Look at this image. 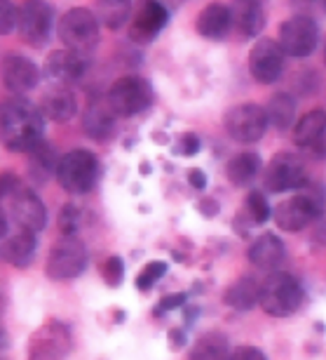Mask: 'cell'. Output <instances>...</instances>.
<instances>
[{"instance_id":"cell-22","label":"cell","mask_w":326,"mask_h":360,"mask_svg":"<svg viewBox=\"0 0 326 360\" xmlns=\"http://www.w3.org/2000/svg\"><path fill=\"white\" fill-rule=\"evenodd\" d=\"M40 111L52 123H69L78 113V99L66 85H52L40 99Z\"/></svg>"},{"instance_id":"cell-3","label":"cell","mask_w":326,"mask_h":360,"mask_svg":"<svg viewBox=\"0 0 326 360\" xmlns=\"http://www.w3.org/2000/svg\"><path fill=\"white\" fill-rule=\"evenodd\" d=\"M101 162L87 148H73L66 155H61L57 167V181L66 193L85 195L99 184Z\"/></svg>"},{"instance_id":"cell-44","label":"cell","mask_w":326,"mask_h":360,"mask_svg":"<svg viewBox=\"0 0 326 360\" xmlns=\"http://www.w3.org/2000/svg\"><path fill=\"white\" fill-rule=\"evenodd\" d=\"M8 346H10V335H8V330L3 328V323H0V353L8 349Z\"/></svg>"},{"instance_id":"cell-41","label":"cell","mask_w":326,"mask_h":360,"mask_svg":"<svg viewBox=\"0 0 326 360\" xmlns=\"http://www.w3.org/2000/svg\"><path fill=\"white\" fill-rule=\"evenodd\" d=\"M188 181H190V186L195 188V191H202V188H207V176L202 169H190L188 172Z\"/></svg>"},{"instance_id":"cell-27","label":"cell","mask_w":326,"mask_h":360,"mask_svg":"<svg viewBox=\"0 0 326 360\" xmlns=\"http://www.w3.org/2000/svg\"><path fill=\"white\" fill-rule=\"evenodd\" d=\"M26 158H29V176L36 184H45V181H50L52 176H57V167H59V155L54 153L52 144H47L43 139L38 146H33L29 153H26Z\"/></svg>"},{"instance_id":"cell-40","label":"cell","mask_w":326,"mask_h":360,"mask_svg":"<svg viewBox=\"0 0 326 360\" xmlns=\"http://www.w3.org/2000/svg\"><path fill=\"white\" fill-rule=\"evenodd\" d=\"M169 349L172 351H181L183 346L188 344V337H186V330L183 328H174V330H169Z\"/></svg>"},{"instance_id":"cell-4","label":"cell","mask_w":326,"mask_h":360,"mask_svg":"<svg viewBox=\"0 0 326 360\" xmlns=\"http://www.w3.org/2000/svg\"><path fill=\"white\" fill-rule=\"evenodd\" d=\"M99 19L87 8H71L59 19L57 36L64 47L78 54H92L99 45Z\"/></svg>"},{"instance_id":"cell-18","label":"cell","mask_w":326,"mask_h":360,"mask_svg":"<svg viewBox=\"0 0 326 360\" xmlns=\"http://www.w3.org/2000/svg\"><path fill=\"white\" fill-rule=\"evenodd\" d=\"M294 144L315 155H326L322 151L326 144V111L324 108H312V111L305 113L294 125Z\"/></svg>"},{"instance_id":"cell-17","label":"cell","mask_w":326,"mask_h":360,"mask_svg":"<svg viewBox=\"0 0 326 360\" xmlns=\"http://www.w3.org/2000/svg\"><path fill=\"white\" fill-rule=\"evenodd\" d=\"M0 69H3V83L12 94H26L36 90L40 83V69L19 52L5 54Z\"/></svg>"},{"instance_id":"cell-13","label":"cell","mask_w":326,"mask_h":360,"mask_svg":"<svg viewBox=\"0 0 326 360\" xmlns=\"http://www.w3.org/2000/svg\"><path fill=\"white\" fill-rule=\"evenodd\" d=\"M277 40H280L282 50L287 52V57L305 59L315 52L317 40H319V29H317L315 19L296 15V17H289L287 22H282Z\"/></svg>"},{"instance_id":"cell-12","label":"cell","mask_w":326,"mask_h":360,"mask_svg":"<svg viewBox=\"0 0 326 360\" xmlns=\"http://www.w3.org/2000/svg\"><path fill=\"white\" fill-rule=\"evenodd\" d=\"M284 59L287 52L282 50L280 40L258 38L249 52V73L256 83L273 85L284 73Z\"/></svg>"},{"instance_id":"cell-35","label":"cell","mask_w":326,"mask_h":360,"mask_svg":"<svg viewBox=\"0 0 326 360\" xmlns=\"http://www.w3.org/2000/svg\"><path fill=\"white\" fill-rule=\"evenodd\" d=\"M19 8L12 0H0V36H8L17 29Z\"/></svg>"},{"instance_id":"cell-7","label":"cell","mask_w":326,"mask_h":360,"mask_svg":"<svg viewBox=\"0 0 326 360\" xmlns=\"http://www.w3.org/2000/svg\"><path fill=\"white\" fill-rule=\"evenodd\" d=\"M324 210V198L322 193L315 191V188H301L291 195L289 200L280 202L273 212V219L275 224L280 226L282 231H289V233H298L303 231L308 224H312L322 214Z\"/></svg>"},{"instance_id":"cell-45","label":"cell","mask_w":326,"mask_h":360,"mask_svg":"<svg viewBox=\"0 0 326 360\" xmlns=\"http://www.w3.org/2000/svg\"><path fill=\"white\" fill-rule=\"evenodd\" d=\"M5 304H8V299H5V292L0 288V316H3V311H5Z\"/></svg>"},{"instance_id":"cell-16","label":"cell","mask_w":326,"mask_h":360,"mask_svg":"<svg viewBox=\"0 0 326 360\" xmlns=\"http://www.w3.org/2000/svg\"><path fill=\"white\" fill-rule=\"evenodd\" d=\"M87 73V57L64 47V50L50 52L45 62V76L52 80L54 85H73L80 83Z\"/></svg>"},{"instance_id":"cell-43","label":"cell","mask_w":326,"mask_h":360,"mask_svg":"<svg viewBox=\"0 0 326 360\" xmlns=\"http://www.w3.org/2000/svg\"><path fill=\"white\" fill-rule=\"evenodd\" d=\"M0 236H8V212L0 202Z\"/></svg>"},{"instance_id":"cell-48","label":"cell","mask_w":326,"mask_h":360,"mask_svg":"<svg viewBox=\"0 0 326 360\" xmlns=\"http://www.w3.org/2000/svg\"><path fill=\"white\" fill-rule=\"evenodd\" d=\"M324 8H326V0H324Z\"/></svg>"},{"instance_id":"cell-39","label":"cell","mask_w":326,"mask_h":360,"mask_svg":"<svg viewBox=\"0 0 326 360\" xmlns=\"http://www.w3.org/2000/svg\"><path fill=\"white\" fill-rule=\"evenodd\" d=\"M181 155H195L200 153V137L195 132H186L179 137V144H176Z\"/></svg>"},{"instance_id":"cell-42","label":"cell","mask_w":326,"mask_h":360,"mask_svg":"<svg viewBox=\"0 0 326 360\" xmlns=\"http://www.w3.org/2000/svg\"><path fill=\"white\" fill-rule=\"evenodd\" d=\"M200 212L205 217H216V214H219V202H216L214 198L200 200Z\"/></svg>"},{"instance_id":"cell-21","label":"cell","mask_w":326,"mask_h":360,"mask_svg":"<svg viewBox=\"0 0 326 360\" xmlns=\"http://www.w3.org/2000/svg\"><path fill=\"white\" fill-rule=\"evenodd\" d=\"M233 31L240 38H256L266 26V12L263 0H233Z\"/></svg>"},{"instance_id":"cell-46","label":"cell","mask_w":326,"mask_h":360,"mask_svg":"<svg viewBox=\"0 0 326 360\" xmlns=\"http://www.w3.org/2000/svg\"><path fill=\"white\" fill-rule=\"evenodd\" d=\"M324 64H326V43H324Z\"/></svg>"},{"instance_id":"cell-26","label":"cell","mask_w":326,"mask_h":360,"mask_svg":"<svg viewBox=\"0 0 326 360\" xmlns=\"http://www.w3.org/2000/svg\"><path fill=\"white\" fill-rule=\"evenodd\" d=\"M230 339L221 330H207L190 346V360H228Z\"/></svg>"},{"instance_id":"cell-11","label":"cell","mask_w":326,"mask_h":360,"mask_svg":"<svg viewBox=\"0 0 326 360\" xmlns=\"http://www.w3.org/2000/svg\"><path fill=\"white\" fill-rule=\"evenodd\" d=\"M263 186L270 193H289V191H301L308 186V169L298 153L280 151L270 160V165L263 176Z\"/></svg>"},{"instance_id":"cell-14","label":"cell","mask_w":326,"mask_h":360,"mask_svg":"<svg viewBox=\"0 0 326 360\" xmlns=\"http://www.w3.org/2000/svg\"><path fill=\"white\" fill-rule=\"evenodd\" d=\"M169 22V10L162 0H137L129 19V38L139 45L153 43Z\"/></svg>"},{"instance_id":"cell-2","label":"cell","mask_w":326,"mask_h":360,"mask_svg":"<svg viewBox=\"0 0 326 360\" xmlns=\"http://www.w3.org/2000/svg\"><path fill=\"white\" fill-rule=\"evenodd\" d=\"M305 302L303 283L287 271H270L261 283V302L258 307L273 318L294 316Z\"/></svg>"},{"instance_id":"cell-10","label":"cell","mask_w":326,"mask_h":360,"mask_svg":"<svg viewBox=\"0 0 326 360\" xmlns=\"http://www.w3.org/2000/svg\"><path fill=\"white\" fill-rule=\"evenodd\" d=\"M54 29V8L45 0H24L19 8L17 31L19 38L29 47H45L52 40Z\"/></svg>"},{"instance_id":"cell-1","label":"cell","mask_w":326,"mask_h":360,"mask_svg":"<svg viewBox=\"0 0 326 360\" xmlns=\"http://www.w3.org/2000/svg\"><path fill=\"white\" fill-rule=\"evenodd\" d=\"M0 139L8 151L29 153L45 139V115L22 94L8 97L0 104Z\"/></svg>"},{"instance_id":"cell-23","label":"cell","mask_w":326,"mask_h":360,"mask_svg":"<svg viewBox=\"0 0 326 360\" xmlns=\"http://www.w3.org/2000/svg\"><path fill=\"white\" fill-rule=\"evenodd\" d=\"M195 29L207 40H223L233 31V15H230V8L223 3L205 5V8L200 10L198 19H195Z\"/></svg>"},{"instance_id":"cell-19","label":"cell","mask_w":326,"mask_h":360,"mask_svg":"<svg viewBox=\"0 0 326 360\" xmlns=\"http://www.w3.org/2000/svg\"><path fill=\"white\" fill-rule=\"evenodd\" d=\"M38 233L26 231L22 226H17V231H12L3 238V245H0V257L5 262L12 264L15 269H29L38 252Z\"/></svg>"},{"instance_id":"cell-5","label":"cell","mask_w":326,"mask_h":360,"mask_svg":"<svg viewBox=\"0 0 326 360\" xmlns=\"http://www.w3.org/2000/svg\"><path fill=\"white\" fill-rule=\"evenodd\" d=\"M153 87L141 76H122L111 85L106 101L118 118H134L153 106Z\"/></svg>"},{"instance_id":"cell-38","label":"cell","mask_w":326,"mask_h":360,"mask_svg":"<svg viewBox=\"0 0 326 360\" xmlns=\"http://www.w3.org/2000/svg\"><path fill=\"white\" fill-rule=\"evenodd\" d=\"M228 360H268V356L256 346H235Z\"/></svg>"},{"instance_id":"cell-47","label":"cell","mask_w":326,"mask_h":360,"mask_svg":"<svg viewBox=\"0 0 326 360\" xmlns=\"http://www.w3.org/2000/svg\"><path fill=\"white\" fill-rule=\"evenodd\" d=\"M3 238H5V236H0V245H3Z\"/></svg>"},{"instance_id":"cell-28","label":"cell","mask_w":326,"mask_h":360,"mask_svg":"<svg viewBox=\"0 0 326 360\" xmlns=\"http://www.w3.org/2000/svg\"><path fill=\"white\" fill-rule=\"evenodd\" d=\"M132 12H134L132 0H97L94 3V15L111 31H118L125 24H129Z\"/></svg>"},{"instance_id":"cell-6","label":"cell","mask_w":326,"mask_h":360,"mask_svg":"<svg viewBox=\"0 0 326 360\" xmlns=\"http://www.w3.org/2000/svg\"><path fill=\"white\" fill-rule=\"evenodd\" d=\"M90 262L85 243L78 236H61L52 245L45 262V274L50 281H73L83 276Z\"/></svg>"},{"instance_id":"cell-37","label":"cell","mask_w":326,"mask_h":360,"mask_svg":"<svg viewBox=\"0 0 326 360\" xmlns=\"http://www.w3.org/2000/svg\"><path fill=\"white\" fill-rule=\"evenodd\" d=\"M188 304V295L186 292H176V295H167L160 299L158 309H155V316L160 314H167V311H176V309H183Z\"/></svg>"},{"instance_id":"cell-9","label":"cell","mask_w":326,"mask_h":360,"mask_svg":"<svg viewBox=\"0 0 326 360\" xmlns=\"http://www.w3.org/2000/svg\"><path fill=\"white\" fill-rule=\"evenodd\" d=\"M223 125H226L228 137L237 141V144H256V141L263 139L270 120L266 106L247 101V104H237L233 108H228Z\"/></svg>"},{"instance_id":"cell-30","label":"cell","mask_w":326,"mask_h":360,"mask_svg":"<svg viewBox=\"0 0 326 360\" xmlns=\"http://www.w3.org/2000/svg\"><path fill=\"white\" fill-rule=\"evenodd\" d=\"M266 113L273 127H277V130H289L296 118V101L287 92H277L266 104Z\"/></svg>"},{"instance_id":"cell-20","label":"cell","mask_w":326,"mask_h":360,"mask_svg":"<svg viewBox=\"0 0 326 360\" xmlns=\"http://www.w3.org/2000/svg\"><path fill=\"white\" fill-rule=\"evenodd\" d=\"M115 120L118 115L113 113L108 101L92 99L83 111V130L94 141H108L115 134Z\"/></svg>"},{"instance_id":"cell-36","label":"cell","mask_w":326,"mask_h":360,"mask_svg":"<svg viewBox=\"0 0 326 360\" xmlns=\"http://www.w3.org/2000/svg\"><path fill=\"white\" fill-rule=\"evenodd\" d=\"M22 186H24V181L19 179V174H15V172H0V202H10V198Z\"/></svg>"},{"instance_id":"cell-33","label":"cell","mask_w":326,"mask_h":360,"mask_svg":"<svg viewBox=\"0 0 326 360\" xmlns=\"http://www.w3.org/2000/svg\"><path fill=\"white\" fill-rule=\"evenodd\" d=\"M244 205H247V212L256 224H266L270 217H273V207H270V202L266 200V195L261 191H251Z\"/></svg>"},{"instance_id":"cell-32","label":"cell","mask_w":326,"mask_h":360,"mask_svg":"<svg viewBox=\"0 0 326 360\" xmlns=\"http://www.w3.org/2000/svg\"><path fill=\"white\" fill-rule=\"evenodd\" d=\"M167 274V262H148L137 276V290L139 292H151L155 283Z\"/></svg>"},{"instance_id":"cell-29","label":"cell","mask_w":326,"mask_h":360,"mask_svg":"<svg viewBox=\"0 0 326 360\" xmlns=\"http://www.w3.org/2000/svg\"><path fill=\"white\" fill-rule=\"evenodd\" d=\"M228 179L235 186H249L261 172V155L256 151H242L228 160Z\"/></svg>"},{"instance_id":"cell-24","label":"cell","mask_w":326,"mask_h":360,"mask_svg":"<svg viewBox=\"0 0 326 360\" xmlns=\"http://www.w3.org/2000/svg\"><path fill=\"white\" fill-rule=\"evenodd\" d=\"M287 259V248L275 233L258 236L249 248V262L261 271H280V266Z\"/></svg>"},{"instance_id":"cell-25","label":"cell","mask_w":326,"mask_h":360,"mask_svg":"<svg viewBox=\"0 0 326 360\" xmlns=\"http://www.w3.org/2000/svg\"><path fill=\"white\" fill-rule=\"evenodd\" d=\"M223 302H226L230 309L240 311V314H247V311L256 309L258 302H261V283L251 276L237 278V281L230 283L226 292H223Z\"/></svg>"},{"instance_id":"cell-34","label":"cell","mask_w":326,"mask_h":360,"mask_svg":"<svg viewBox=\"0 0 326 360\" xmlns=\"http://www.w3.org/2000/svg\"><path fill=\"white\" fill-rule=\"evenodd\" d=\"M99 274L106 281L108 288H120L122 281H125V262H122L118 255H111L104 264H101Z\"/></svg>"},{"instance_id":"cell-15","label":"cell","mask_w":326,"mask_h":360,"mask_svg":"<svg viewBox=\"0 0 326 360\" xmlns=\"http://www.w3.org/2000/svg\"><path fill=\"white\" fill-rule=\"evenodd\" d=\"M10 212L17 226H22L33 233H40L47 226V207L40 200V195L29 186H22L10 198Z\"/></svg>"},{"instance_id":"cell-8","label":"cell","mask_w":326,"mask_h":360,"mask_svg":"<svg viewBox=\"0 0 326 360\" xmlns=\"http://www.w3.org/2000/svg\"><path fill=\"white\" fill-rule=\"evenodd\" d=\"M73 353V332L66 323L47 321L33 332L26 346V360H69Z\"/></svg>"},{"instance_id":"cell-31","label":"cell","mask_w":326,"mask_h":360,"mask_svg":"<svg viewBox=\"0 0 326 360\" xmlns=\"http://www.w3.org/2000/svg\"><path fill=\"white\" fill-rule=\"evenodd\" d=\"M57 226L61 231V236H78V231L83 229V210L73 202L61 205L57 214Z\"/></svg>"}]
</instances>
